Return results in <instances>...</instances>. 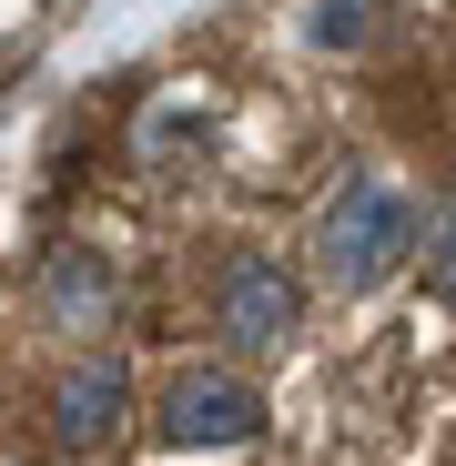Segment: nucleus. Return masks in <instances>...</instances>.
<instances>
[{"label": "nucleus", "mask_w": 456, "mask_h": 466, "mask_svg": "<svg viewBox=\"0 0 456 466\" xmlns=\"http://www.w3.org/2000/svg\"><path fill=\"white\" fill-rule=\"evenodd\" d=\"M416 203H406V183H386V173H345L335 193H325V213H315V284L325 294H375L386 274H406L416 264Z\"/></svg>", "instance_id": "1"}, {"label": "nucleus", "mask_w": 456, "mask_h": 466, "mask_svg": "<svg viewBox=\"0 0 456 466\" xmlns=\"http://www.w3.org/2000/svg\"><path fill=\"white\" fill-rule=\"evenodd\" d=\"M203 325L223 355H244V365H274L294 335H304V274L264 244H223L213 254V294H203Z\"/></svg>", "instance_id": "2"}, {"label": "nucleus", "mask_w": 456, "mask_h": 466, "mask_svg": "<svg viewBox=\"0 0 456 466\" xmlns=\"http://www.w3.org/2000/svg\"><path fill=\"white\" fill-rule=\"evenodd\" d=\"M152 436L173 456H223V446H254L264 436V385L244 375V355L223 365H173L152 385Z\"/></svg>", "instance_id": "3"}, {"label": "nucleus", "mask_w": 456, "mask_h": 466, "mask_svg": "<svg viewBox=\"0 0 456 466\" xmlns=\"http://www.w3.org/2000/svg\"><path fill=\"white\" fill-rule=\"evenodd\" d=\"M122 426H132V375H122V355H112V345H71V365L51 375V396H41L51 456L92 466V456L122 446Z\"/></svg>", "instance_id": "4"}, {"label": "nucleus", "mask_w": 456, "mask_h": 466, "mask_svg": "<svg viewBox=\"0 0 456 466\" xmlns=\"http://www.w3.org/2000/svg\"><path fill=\"white\" fill-rule=\"evenodd\" d=\"M31 315H41V335H51V345H102V335H112V315H122L112 254H92V244L41 254V274H31Z\"/></svg>", "instance_id": "5"}, {"label": "nucleus", "mask_w": 456, "mask_h": 466, "mask_svg": "<svg viewBox=\"0 0 456 466\" xmlns=\"http://www.w3.org/2000/svg\"><path fill=\"white\" fill-rule=\"evenodd\" d=\"M416 264H426V284L456 304V193L446 203H426V233H416Z\"/></svg>", "instance_id": "6"}, {"label": "nucleus", "mask_w": 456, "mask_h": 466, "mask_svg": "<svg viewBox=\"0 0 456 466\" xmlns=\"http://www.w3.org/2000/svg\"><path fill=\"white\" fill-rule=\"evenodd\" d=\"M365 31V0H325V41H355Z\"/></svg>", "instance_id": "7"}]
</instances>
